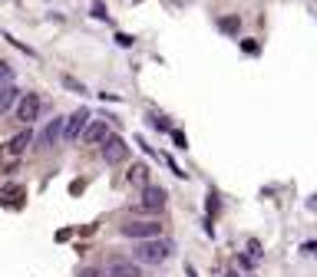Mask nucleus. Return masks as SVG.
I'll use <instances>...</instances> for the list:
<instances>
[{"mask_svg":"<svg viewBox=\"0 0 317 277\" xmlns=\"http://www.w3.org/2000/svg\"><path fill=\"white\" fill-rule=\"evenodd\" d=\"M172 254V241H162V237H149V241H139L132 247V261L135 264H162Z\"/></svg>","mask_w":317,"mask_h":277,"instance_id":"nucleus-1","label":"nucleus"},{"mask_svg":"<svg viewBox=\"0 0 317 277\" xmlns=\"http://www.w3.org/2000/svg\"><path fill=\"white\" fill-rule=\"evenodd\" d=\"M63 122H66L63 116H53V119H50L47 126L40 129V135H37V149H43V152L56 149V142L63 139Z\"/></svg>","mask_w":317,"mask_h":277,"instance_id":"nucleus-2","label":"nucleus"},{"mask_svg":"<svg viewBox=\"0 0 317 277\" xmlns=\"http://www.w3.org/2000/svg\"><path fill=\"white\" fill-rule=\"evenodd\" d=\"M122 237H132V241H149V237H158L162 234V224L158 221H129L119 228Z\"/></svg>","mask_w":317,"mask_h":277,"instance_id":"nucleus-3","label":"nucleus"},{"mask_svg":"<svg viewBox=\"0 0 317 277\" xmlns=\"http://www.w3.org/2000/svg\"><path fill=\"white\" fill-rule=\"evenodd\" d=\"M103 158H106V165H119V162H126L129 158V145L122 135H109L103 142Z\"/></svg>","mask_w":317,"mask_h":277,"instance_id":"nucleus-4","label":"nucleus"},{"mask_svg":"<svg viewBox=\"0 0 317 277\" xmlns=\"http://www.w3.org/2000/svg\"><path fill=\"white\" fill-rule=\"evenodd\" d=\"M37 116H40V96L37 93H24L20 103H17V119H20L24 126H30V122H37Z\"/></svg>","mask_w":317,"mask_h":277,"instance_id":"nucleus-5","label":"nucleus"},{"mask_svg":"<svg viewBox=\"0 0 317 277\" xmlns=\"http://www.w3.org/2000/svg\"><path fill=\"white\" fill-rule=\"evenodd\" d=\"M86 122H89V109H76L63 122V139L66 142H76L79 135H83V129H86Z\"/></svg>","mask_w":317,"mask_h":277,"instance_id":"nucleus-6","label":"nucleus"},{"mask_svg":"<svg viewBox=\"0 0 317 277\" xmlns=\"http://www.w3.org/2000/svg\"><path fill=\"white\" fill-rule=\"evenodd\" d=\"M109 135H112V132H109V126H106V119H89L79 139H86L89 145H103L106 139H109Z\"/></svg>","mask_w":317,"mask_h":277,"instance_id":"nucleus-7","label":"nucleus"},{"mask_svg":"<svg viewBox=\"0 0 317 277\" xmlns=\"http://www.w3.org/2000/svg\"><path fill=\"white\" fill-rule=\"evenodd\" d=\"M166 188H158V185H142V208L145 211H162L166 208Z\"/></svg>","mask_w":317,"mask_h":277,"instance_id":"nucleus-8","label":"nucleus"},{"mask_svg":"<svg viewBox=\"0 0 317 277\" xmlns=\"http://www.w3.org/2000/svg\"><path fill=\"white\" fill-rule=\"evenodd\" d=\"M106 274L109 277H142V267H139L135 261H112Z\"/></svg>","mask_w":317,"mask_h":277,"instance_id":"nucleus-9","label":"nucleus"},{"mask_svg":"<svg viewBox=\"0 0 317 277\" xmlns=\"http://www.w3.org/2000/svg\"><path fill=\"white\" fill-rule=\"evenodd\" d=\"M30 142H33V132H30V129H24L20 135H14V139L7 142V152H4V155H14V158H17V155H24Z\"/></svg>","mask_w":317,"mask_h":277,"instance_id":"nucleus-10","label":"nucleus"},{"mask_svg":"<svg viewBox=\"0 0 317 277\" xmlns=\"http://www.w3.org/2000/svg\"><path fill=\"white\" fill-rule=\"evenodd\" d=\"M14 99H17V86L14 83H4V86H0V112H7L10 106H14Z\"/></svg>","mask_w":317,"mask_h":277,"instance_id":"nucleus-11","label":"nucleus"},{"mask_svg":"<svg viewBox=\"0 0 317 277\" xmlns=\"http://www.w3.org/2000/svg\"><path fill=\"white\" fill-rule=\"evenodd\" d=\"M129 182L132 185H149V165H132L129 168Z\"/></svg>","mask_w":317,"mask_h":277,"instance_id":"nucleus-12","label":"nucleus"},{"mask_svg":"<svg viewBox=\"0 0 317 277\" xmlns=\"http://www.w3.org/2000/svg\"><path fill=\"white\" fill-rule=\"evenodd\" d=\"M4 83H14V66L0 60V86H4Z\"/></svg>","mask_w":317,"mask_h":277,"instance_id":"nucleus-13","label":"nucleus"},{"mask_svg":"<svg viewBox=\"0 0 317 277\" xmlns=\"http://www.w3.org/2000/svg\"><path fill=\"white\" fill-rule=\"evenodd\" d=\"M89 14H93L96 20H106V17H109V14H106V4H103V0H93V7H89Z\"/></svg>","mask_w":317,"mask_h":277,"instance_id":"nucleus-14","label":"nucleus"},{"mask_svg":"<svg viewBox=\"0 0 317 277\" xmlns=\"http://www.w3.org/2000/svg\"><path fill=\"white\" fill-rule=\"evenodd\" d=\"M63 86H70V89H76V93H83V96H86V86H83V83H79V79L66 76V73H63Z\"/></svg>","mask_w":317,"mask_h":277,"instance_id":"nucleus-15","label":"nucleus"},{"mask_svg":"<svg viewBox=\"0 0 317 277\" xmlns=\"http://www.w3.org/2000/svg\"><path fill=\"white\" fill-rule=\"evenodd\" d=\"M222 30L235 33V30H238V17H228V20H222Z\"/></svg>","mask_w":317,"mask_h":277,"instance_id":"nucleus-16","label":"nucleus"},{"mask_svg":"<svg viewBox=\"0 0 317 277\" xmlns=\"http://www.w3.org/2000/svg\"><path fill=\"white\" fill-rule=\"evenodd\" d=\"M172 139H175V145H179V149H189V142H185V135L179 132V129H172Z\"/></svg>","mask_w":317,"mask_h":277,"instance_id":"nucleus-17","label":"nucleus"},{"mask_svg":"<svg viewBox=\"0 0 317 277\" xmlns=\"http://www.w3.org/2000/svg\"><path fill=\"white\" fill-rule=\"evenodd\" d=\"M116 43L119 47H132V37L129 33H116Z\"/></svg>","mask_w":317,"mask_h":277,"instance_id":"nucleus-18","label":"nucleus"},{"mask_svg":"<svg viewBox=\"0 0 317 277\" xmlns=\"http://www.w3.org/2000/svg\"><path fill=\"white\" fill-rule=\"evenodd\" d=\"M241 50H245V53H258V43H251V40H245V43H241Z\"/></svg>","mask_w":317,"mask_h":277,"instance_id":"nucleus-19","label":"nucleus"},{"mask_svg":"<svg viewBox=\"0 0 317 277\" xmlns=\"http://www.w3.org/2000/svg\"><path fill=\"white\" fill-rule=\"evenodd\" d=\"M225 277H238V274H235V270H228V274H225Z\"/></svg>","mask_w":317,"mask_h":277,"instance_id":"nucleus-20","label":"nucleus"}]
</instances>
